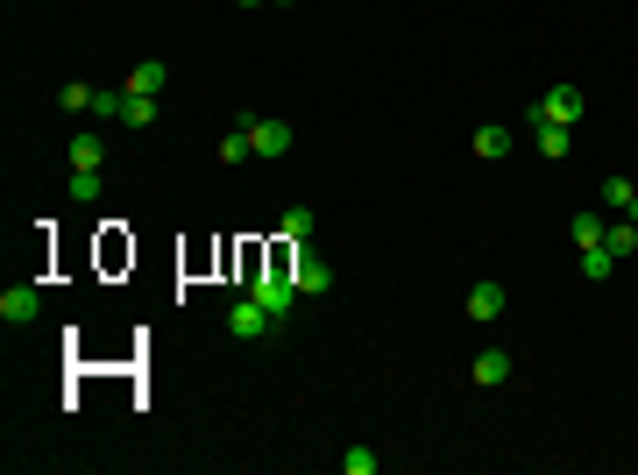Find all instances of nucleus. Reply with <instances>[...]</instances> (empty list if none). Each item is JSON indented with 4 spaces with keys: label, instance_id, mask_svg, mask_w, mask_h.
Returning a JSON list of instances; mask_svg holds the SVG:
<instances>
[{
    "label": "nucleus",
    "instance_id": "f257e3e1",
    "mask_svg": "<svg viewBox=\"0 0 638 475\" xmlns=\"http://www.w3.org/2000/svg\"><path fill=\"white\" fill-rule=\"evenodd\" d=\"M277 327H284V320H277L263 298H249V291L227 305V334H242V341H263V334H277Z\"/></svg>",
    "mask_w": 638,
    "mask_h": 475
},
{
    "label": "nucleus",
    "instance_id": "f03ea898",
    "mask_svg": "<svg viewBox=\"0 0 638 475\" xmlns=\"http://www.w3.org/2000/svg\"><path fill=\"white\" fill-rule=\"evenodd\" d=\"M539 121H553V128H575L582 121V86H553L532 114H525V128H539Z\"/></svg>",
    "mask_w": 638,
    "mask_h": 475
},
{
    "label": "nucleus",
    "instance_id": "7ed1b4c3",
    "mask_svg": "<svg viewBox=\"0 0 638 475\" xmlns=\"http://www.w3.org/2000/svg\"><path fill=\"white\" fill-rule=\"evenodd\" d=\"M291 284H298V298L334 291V263H327V256H312V249H291Z\"/></svg>",
    "mask_w": 638,
    "mask_h": 475
},
{
    "label": "nucleus",
    "instance_id": "20e7f679",
    "mask_svg": "<svg viewBox=\"0 0 638 475\" xmlns=\"http://www.w3.org/2000/svg\"><path fill=\"white\" fill-rule=\"evenodd\" d=\"M36 312H43V298H36V284H8V291H0V320H8V327H22V320H36Z\"/></svg>",
    "mask_w": 638,
    "mask_h": 475
},
{
    "label": "nucleus",
    "instance_id": "39448f33",
    "mask_svg": "<svg viewBox=\"0 0 638 475\" xmlns=\"http://www.w3.org/2000/svg\"><path fill=\"white\" fill-rule=\"evenodd\" d=\"M249 149H256V156H284V149H291V128H284V121H249Z\"/></svg>",
    "mask_w": 638,
    "mask_h": 475
},
{
    "label": "nucleus",
    "instance_id": "423d86ee",
    "mask_svg": "<svg viewBox=\"0 0 638 475\" xmlns=\"http://www.w3.org/2000/svg\"><path fill=\"white\" fill-rule=\"evenodd\" d=\"M603 249H610V256H617V263H624V256H631V249H638V213H617V220H610V227H603Z\"/></svg>",
    "mask_w": 638,
    "mask_h": 475
},
{
    "label": "nucleus",
    "instance_id": "0eeeda50",
    "mask_svg": "<svg viewBox=\"0 0 638 475\" xmlns=\"http://www.w3.org/2000/svg\"><path fill=\"white\" fill-rule=\"evenodd\" d=\"M468 320H483V327L504 320V284H475L468 291Z\"/></svg>",
    "mask_w": 638,
    "mask_h": 475
},
{
    "label": "nucleus",
    "instance_id": "6e6552de",
    "mask_svg": "<svg viewBox=\"0 0 638 475\" xmlns=\"http://www.w3.org/2000/svg\"><path fill=\"white\" fill-rule=\"evenodd\" d=\"M468 376L483 383V390H497V383L511 376V355H504V348H483V355H475V369H468Z\"/></svg>",
    "mask_w": 638,
    "mask_h": 475
},
{
    "label": "nucleus",
    "instance_id": "1a4fd4ad",
    "mask_svg": "<svg viewBox=\"0 0 638 475\" xmlns=\"http://www.w3.org/2000/svg\"><path fill=\"white\" fill-rule=\"evenodd\" d=\"M164 78H171L164 64L142 57V64H128V86H121V93H164Z\"/></svg>",
    "mask_w": 638,
    "mask_h": 475
},
{
    "label": "nucleus",
    "instance_id": "9d476101",
    "mask_svg": "<svg viewBox=\"0 0 638 475\" xmlns=\"http://www.w3.org/2000/svg\"><path fill=\"white\" fill-rule=\"evenodd\" d=\"M121 121L149 128V121H164V107H156V93H121Z\"/></svg>",
    "mask_w": 638,
    "mask_h": 475
},
{
    "label": "nucleus",
    "instance_id": "9b49d317",
    "mask_svg": "<svg viewBox=\"0 0 638 475\" xmlns=\"http://www.w3.org/2000/svg\"><path fill=\"white\" fill-rule=\"evenodd\" d=\"M107 164V142L100 135H71V171H100Z\"/></svg>",
    "mask_w": 638,
    "mask_h": 475
},
{
    "label": "nucleus",
    "instance_id": "f8f14e48",
    "mask_svg": "<svg viewBox=\"0 0 638 475\" xmlns=\"http://www.w3.org/2000/svg\"><path fill=\"white\" fill-rule=\"evenodd\" d=\"M603 206L610 213H638V185L631 178H603Z\"/></svg>",
    "mask_w": 638,
    "mask_h": 475
},
{
    "label": "nucleus",
    "instance_id": "ddd939ff",
    "mask_svg": "<svg viewBox=\"0 0 638 475\" xmlns=\"http://www.w3.org/2000/svg\"><path fill=\"white\" fill-rule=\"evenodd\" d=\"M475 156H490V164H497V156H511V128H475Z\"/></svg>",
    "mask_w": 638,
    "mask_h": 475
},
{
    "label": "nucleus",
    "instance_id": "4468645a",
    "mask_svg": "<svg viewBox=\"0 0 638 475\" xmlns=\"http://www.w3.org/2000/svg\"><path fill=\"white\" fill-rule=\"evenodd\" d=\"M532 142H539V156H568V149H575V135H568V128H553V121H539Z\"/></svg>",
    "mask_w": 638,
    "mask_h": 475
},
{
    "label": "nucleus",
    "instance_id": "2eb2a0df",
    "mask_svg": "<svg viewBox=\"0 0 638 475\" xmlns=\"http://www.w3.org/2000/svg\"><path fill=\"white\" fill-rule=\"evenodd\" d=\"M277 227H284V242H291V249H305V242H312V206H291Z\"/></svg>",
    "mask_w": 638,
    "mask_h": 475
},
{
    "label": "nucleus",
    "instance_id": "dca6fc26",
    "mask_svg": "<svg viewBox=\"0 0 638 475\" xmlns=\"http://www.w3.org/2000/svg\"><path fill=\"white\" fill-rule=\"evenodd\" d=\"M610 270H617V256H610L603 242H596V249H582V277H589V284H603Z\"/></svg>",
    "mask_w": 638,
    "mask_h": 475
},
{
    "label": "nucleus",
    "instance_id": "f3484780",
    "mask_svg": "<svg viewBox=\"0 0 638 475\" xmlns=\"http://www.w3.org/2000/svg\"><path fill=\"white\" fill-rule=\"evenodd\" d=\"M100 192H107V178H100V171H71V199H78V206H93Z\"/></svg>",
    "mask_w": 638,
    "mask_h": 475
},
{
    "label": "nucleus",
    "instance_id": "a211bd4d",
    "mask_svg": "<svg viewBox=\"0 0 638 475\" xmlns=\"http://www.w3.org/2000/svg\"><path fill=\"white\" fill-rule=\"evenodd\" d=\"M603 227H610L603 213H575V249H596V242H603Z\"/></svg>",
    "mask_w": 638,
    "mask_h": 475
},
{
    "label": "nucleus",
    "instance_id": "6ab92c4d",
    "mask_svg": "<svg viewBox=\"0 0 638 475\" xmlns=\"http://www.w3.org/2000/svg\"><path fill=\"white\" fill-rule=\"evenodd\" d=\"M242 156H256V149H249V128H234V135H220V164H242Z\"/></svg>",
    "mask_w": 638,
    "mask_h": 475
},
{
    "label": "nucleus",
    "instance_id": "aec40b11",
    "mask_svg": "<svg viewBox=\"0 0 638 475\" xmlns=\"http://www.w3.org/2000/svg\"><path fill=\"white\" fill-rule=\"evenodd\" d=\"M93 93H100V86H64V93H57V107H64V114H86V107H93Z\"/></svg>",
    "mask_w": 638,
    "mask_h": 475
},
{
    "label": "nucleus",
    "instance_id": "412c9836",
    "mask_svg": "<svg viewBox=\"0 0 638 475\" xmlns=\"http://www.w3.org/2000/svg\"><path fill=\"white\" fill-rule=\"evenodd\" d=\"M341 475H376V454H369V447H348V454H341Z\"/></svg>",
    "mask_w": 638,
    "mask_h": 475
},
{
    "label": "nucleus",
    "instance_id": "4be33fe9",
    "mask_svg": "<svg viewBox=\"0 0 638 475\" xmlns=\"http://www.w3.org/2000/svg\"><path fill=\"white\" fill-rule=\"evenodd\" d=\"M93 114H107V121H121V93H114V86H100V93H93Z\"/></svg>",
    "mask_w": 638,
    "mask_h": 475
},
{
    "label": "nucleus",
    "instance_id": "5701e85b",
    "mask_svg": "<svg viewBox=\"0 0 638 475\" xmlns=\"http://www.w3.org/2000/svg\"><path fill=\"white\" fill-rule=\"evenodd\" d=\"M242 8H263V0H242Z\"/></svg>",
    "mask_w": 638,
    "mask_h": 475
}]
</instances>
